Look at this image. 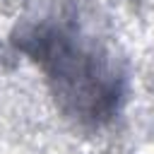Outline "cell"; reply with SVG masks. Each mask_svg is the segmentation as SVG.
Here are the masks:
<instances>
[{
  "mask_svg": "<svg viewBox=\"0 0 154 154\" xmlns=\"http://www.w3.org/2000/svg\"><path fill=\"white\" fill-rule=\"evenodd\" d=\"M22 46L48 72L63 108L91 123L113 116L123 94V77L113 58L72 19H43L22 38Z\"/></svg>",
  "mask_w": 154,
  "mask_h": 154,
  "instance_id": "cell-1",
  "label": "cell"
}]
</instances>
